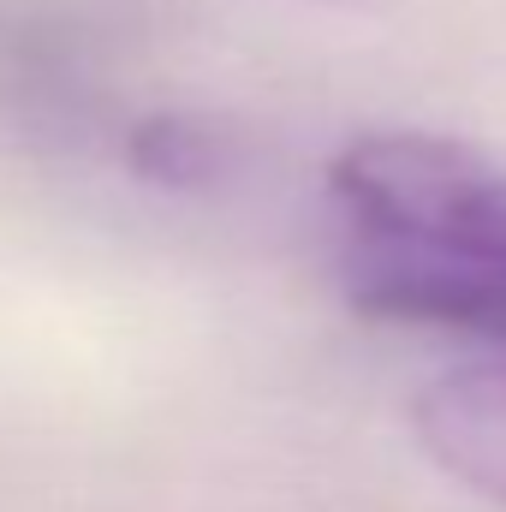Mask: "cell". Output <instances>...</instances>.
I'll list each match as a JSON object with an SVG mask.
<instances>
[{"label":"cell","mask_w":506,"mask_h":512,"mask_svg":"<svg viewBox=\"0 0 506 512\" xmlns=\"http://www.w3.org/2000/svg\"><path fill=\"white\" fill-rule=\"evenodd\" d=\"M423 459L465 483L471 495L506 507V358L453 364L411 393L405 405Z\"/></svg>","instance_id":"2"},{"label":"cell","mask_w":506,"mask_h":512,"mask_svg":"<svg viewBox=\"0 0 506 512\" xmlns=\"http://www.w3.org/2000/svg\"><path fill=\"white\" fill-rule=\"evenodd\" d=\"M334 6H352V0H334Z\"/></svg>","instance_id":"5"},{"label":"cell","mask_w":506,"mask_h":512,"mask_svg":"<svg viewBox=\"0 0 506 512\" xmlns=\"http://www.w3.org/2000/svg\"><path fill=\"white\" fill-rule=\"evenodd\" d=\"M352 310L370 316V322L441 328V334L506 346V268L393 251L381 268H370L352 286Z\"/></svg>","instance_id":"3"},{"label":"cell","mask_w":506,"mask_h":512,"mask_svg":"<svg viewBox=\"0 0 506 512\" xmlns=\"http://www.w3.org/2000/svg\"><path fill=\"white\" fill-rule=\"evenodd\" d=\"M221 167V143L185 114H149L126 131V173L155 191H203Z\"/></svg>","instance_id":"4"},{"label":"cell","mask_w":506,"mask_h":512,"mask_svg":"<svg viewBox=\"0 0 506 512\" xmlns=\"http://www.w3.org/2000/svg\"><path fill=\"white\" fill-rule=\"evenodd\" d=\"M334 203L387 251L506 268V161L441 131H364L328 161Z\"/></svg>","instance_id":"1"}]
</instances>
